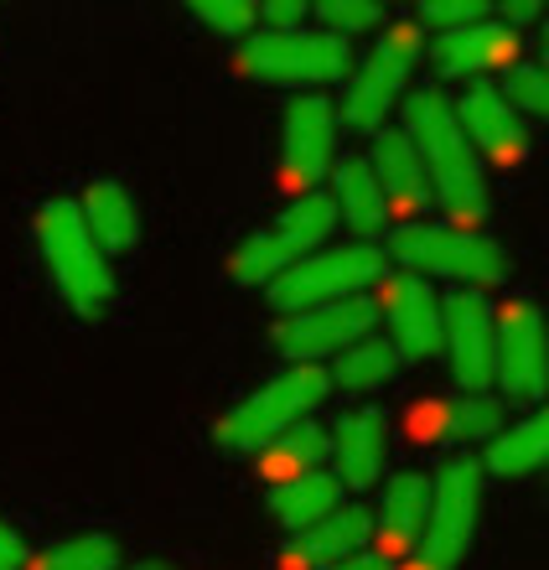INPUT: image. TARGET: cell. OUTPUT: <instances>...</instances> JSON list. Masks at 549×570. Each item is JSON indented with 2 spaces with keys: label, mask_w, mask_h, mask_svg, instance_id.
Returning a JSON list of instances; mask_svg holds the SVG:
<instances>
[{
  "label": "cell",
  "mask_w": 549,
  "mask_h": 570,
  "mask_svg": "<svg viewBox=\"0 0 549 570\" xmlns=\"http://www.w3.org/2000/svg\"><path fill=\"white\" fill-rule=\"evenodd\" d=\"M404 140L415 146L420 166H425L431 203H441L457 224H477L488 213V181H482L477 150L467 146L457 109L441 89H415L404 99Z\"/></svg>",
  "instance_id": "6da1fadb"
},
{
  "label": "cell",
  "mask_w": 549,
  "mask_h": 570,
  "mask_svg": "<svg viewBox=\"0 0 549 570\" xmlns=\"http://www.w3.org/2000/svg\"><path fill=\"white\" fill-rule=\"evenodd\" d=\"M37 249H42L47 271L58 281L62 301L73 306V316L99 322V316L115 306V271H109L105 249L94 244L78 203L58 197V203H42V208H37Z\"/></svg>",
  "instance_id": "7a4b0ae2"
},
{
  "label": "cell",
  "mask_w": 549,
  "mask_h": 570,
  "mask_svg": "<svg viewBox=\"0 0 549 570\" xmlns=\"http://www.w3.org/2000/svg\"><path fill=\"white\" fill-rule=\"evenodd\" d=\"M327 394H332V379L322 363H291L285 374L259 384L249 400H238V405L213 425V441H218V451L249 456V451L269 446L275 435H285L291 425H301Z\"/></svg>",
  "instance_id": "3957f363"
},
{
  "label": "cell",
  "mask_w": 549,
  "mask_h": 570,
  "mask_svg": "<svg viewBox=\"0 0 549 570\" xmlns=\"http://www.w3.org/2000/svg\"><path fill=\"white\" fill-rule=\"evenodd\" d=\"M389 255L410 265V275L431 281V275H445V281H461L467 285H503L508 281V249L477 228H425V224H404L394 228L389 239Z\"/></svg>",
  "instance_id": "277c9868"
},
{
  "label": "cell",
  "mask_w": 549,
  "mask_h": 570,
  "mask_svg": "<svg viewBox=\"0 0 549 570\" xmlns=\"http://www.w3.org/2000/svg\"><path fill=\"white\" fill-rule=\"evenodd\" d=\"M332 228H337V208H332V197L327 193H301L296 203L275 218V224L259 228V234H249V239L228 255V275H234L238 285L281 281L296 259L316 255V249L332 239Z\"/></svg>",
  "instance_id": "5b68a950"
},
{
  "label": "cell",
  "mask_w": 549,
  "mask_h": 570,
  "mask_svg": "<svg viewBox=\"0 0 549 570\" xmlns=\"http://www.w3.org/2000/svg\"><path fill=\"white\" fill-rule=\"evenodd\" d=\"M384 275V249L379 244H337V249H316L296 259L281 281H269V306L281 316L316 312V306H337V301L363 296V285Z\"/></svg>",
  "instance_id": "8992f818"
},
{
  "label": "cell",
  "mask_w": 549,
  "mask_h": 570,
  "mask_svg": "<svg viewBox=\"0 0 549 570\" xmlns=\"http://www.w3.org/2000/svg\"><path fill=\"white\" fill-rule=\"evenodd\" d=\"M482 513V466L472 456H451L431 482V513L415 550V570H457L472 550Z\"/></svg>",
  "instance_id": "52a82bcc"
},
{
  "label": "cell",
  "mask_w": 549,
  "mask_h": 570,
  "mask_svg": "<svg viewBox=\"0 0 549 570\" xmlns=\"http://www.w3.org/2000/svg\"><path fill=\"white\" fill-rule=\"evenodd\" d=\"M238 73L259 78V83H337L347 73V42L327 31H259L234 52Z\"/></svg>",
  "instance_id": "ba28073f"
},
{
  "label": "cell",
  "mask_w": 549,
  "mask_h": 570,
  "mask_svg": "<svg viewBox=\"0 0 549 570\" xmlns=\"http://www.w3.org/2000/svg\"><path fill=\"white\" fill-rule=\"evenodd\" d=\"M425 58V42H420V27L400 21L379 37L369 58L357 62V73L347 78V94H342V120L353 130H384V115L394 109V99L404 94L415 62Z\"/></svg>",
  "instance_id": "9c48e42d"
},
{
  "label": "cell",
  "mask_w": 549,
  "mask_h": 570,
  "mask_svg": "<svg viewBox=\"0 0 549 570\" xmlns=\"http://www.w3.org/2000/svg\"><path fill=\"white\" fill-rule=\"evenodd\" d=\"M337 166V109L322 94H301L281 125V177L291 193H316V181Z\"/></svg>",
  "instance_id": "30bf717a"
},
{
  "label": "cell",
  "mask_w": 549,
  "mask_h": 570,
  "mask_svg": "<svg viewBox=\"0 0 549 570\" xmlns=\"http://www.w3.org/2000/svg\"><path fill=\"white\" fill-rule=\"evenodd\" d=\"M379 322V301L369 296H353V301H337V306H316V312H296V316H281L275 327V353L291 363H322V358H337L342 347L363 343Z\"/></svg>",
  "instance_id": "8fae6325"
},
{
  "label": "cell",
  "mask_w": 549,
  "mask_h": 570,
  "mask_svg": "<svg viewBox=\"0 0 549 570\" xmlns=\"http://www.w3.org/2000/svg\"><path fill=\"white\" fill-rule=\"evenodd\" d=\"M492 379L503 384L508 400L539 405L545 379H549V353H545V327H539L535 301H508V312L498 316V332H492Z\"/></svg>",
  "instance_id": "7c38bea8"
},
{
  "label": "cell",
  "mask_w": 549,
  "mask_h": 570,
  "mask_svg": "<svg viewBox=\"0 0 549 570\" xmlns=\"http://www.w3.org/2000/svg\"><path fill=\"white\" fill-rule=\"evenodd\" d=\"M492 332H498V316L477 291H457L451 301H441V353L451 358L461 394H488Z\"/></svg>",
  "instance_id": "4fadbf2b"
},
{
  "label": "cell",
  "mask_w": 549,
  "mask_h": 570,
  "mask_svg": "<svg viewBox=\"0 0 549 570\" xmlns=\"http://www.w3.org/2000/svg\"><path fill=\"white\" fill-rule=\"evenodd\" d=\"M379 312L389 316V347L394 358L410 363H431L441 353V296L431 291V281L420 275H394L384 285V306Z\"/></svg>",
  "instance_id": "5bb4252c"
},
{
  "label": "cell",
  "mask_w": 549,
  "mask_h": 570,
  "mask_svg": "<svg viewBox=\"0 0 549 570\" xmlns=\"http://www.w3.org/2000/svg\"><path fill=\"white\" fill-rule=\"evenodd\" d=\"M451 109H457V125L472 150H488L492 161H503V166L529 156V130H523V120L503 105V94L492 89V83H472V89L461 94V105H451Z\"/></svg>",
  "instance_id": "9a60e30c"
},
{
  "label": "cell",
  "mask_w": 549,
  "mask_h": 570,
  "mask_svg": "<svg viewBox=\"0 0 549 570\" xmlns=\"http://www.w3.org/2000/svg\"><path fill=\"white\" fill-rule=\"evenodd\" d=\"M508 58H519V37L503 21H472V27L441 31L431 47L435 73L445 78H482L492 68H508Z\"/></svg>",
  "instance_id": "2e32d148"
},
{
  "label": "cell",
  "mask_w": 549,
  "mask_h": 570,
  "mask_svg": "<svg viewBox=\"0 0 549 570\" xmlns=\"http://www.w3.org/2000/svg\"><path fill=\"white\" fill-rule=\"evenodd\" d=\"M327 451L337 456V482L347 488H373V482L384 478V456H389V421L379 410H353V415H342L327 435Z\"/></svg>",
  "instance_id": "e0dca14e"
},
{
  "label": "cell",
  "mask_w": 549,
  "mask_h": 570,
  "mask_svg": "<svg viewBox=\"0 0 549 570\" xmlns=\"http://www.w3.org/2000/svg\"><path fill=\"white\" fill-rule=\"evenodd\" d=\"M425 513H431V482L420 472H400L384 488V503L373 509V534H379V556H415L420 534H425Z\"/></svg>",
  "instance_id": "ac0fdd59"
},
{
  "label": "cell",
  "mask_w": 549,
  "mask_h": 570,
  "mask_svg": "<svg viewBox=\"0 0 549 570\" xmlns=\"http://www.w3.org/2000/svg\"><path fill=\"white\" fill-rule=\"evenodd\" d=\"M369 540H373V509L342 503L327 519H316L312 529H301L285 556H291V566H337V560L357 556Z\"/></svg>",
  "instance_id": "d6986e66"
},
{
  "label": "cell",
  "mask_w": 549,
  "mask_h": 570,
  "mask_svg": "<svg viewBox=\"0 0 549 570\" xmlns=\"http://www.w3.org/2000/svg\"><path fill=\"white\" fill-rule=\"evenodd\" d=\"M369 171L379 181V193H384V208H400V213L431 208V181H425V166H420L415 146L404 140V130H379Z\"/></svg>",
  "instance_id": "ffe728a7"
},
{
  "label": "cell",
  "mask_w": 549,
  "mask_h": 570,
  "mask_svg": "<svg viewBox=\"0 0 549 570\" xmlns=\"http://www.w3.org/2000/svg\"><path fill=\"white\" fill-rule=\"evenodd\" d=\"M327 197H332V208H337L342 224L357 234V244H373L389 228L384 193H379V181H373L363 156H342V161L332 166V193Z\"/></svg>",
  "instance_id": "44dd1931"
},
{
  "label": "cell",
  "mask_w": 549,
  "mask_h": 570,
  "mask_svg": "<svg viewBox=\"0 0 549 570\" xmlns=\"http://www.w3.org/2000/svg\"><path fill=\"white\" fill-rule=\"evenodd\" d=\"M265 509L275 524H285L291 534L312 529L316 519H327L332 509H342V482L332 472H301L291 482H269Z\"/></svg>",
  "instance_id": "7402d4cb"
},
{
  "label": "cell",
  "mask_w": 549,
  "mask_h": 570,
  "mask_svg": "<svg viewBox=\"0 0 549 570\" xmlns=\"http://www.w3.org/2000/svg\"><path fill=\"white\" fill-rule=\"evenodd\" d=\"M78 213H84V224H89L99 249H135V239H140V208H135V197L109 177L89 181Z\"/></svg>",
  "instance_id": "603a6c76"
},
{
  "label": "cell",
  "mask_w": 549,
  "mask_h": 570,
  "mask_svg": "<svg viewBox=\"0 0 549 570\" xmlns=\"http://www.w3.org/2000/svg\"><path fill=\"white\" fill-rule=\"evenodd\" d=\"M545 456H549V415L535 410L519 425H503V431L492 435L488 472H498V478H535L539 466H545Z\"/></svg>",
  "instance_id": "cb8c5ba5"
},
{
  "label": "cell",
  "mask_w": 549,
  "mask_h": 570,
  "mask_svg": "<svg viewBox=\"0 0 549 570\" xmlns=\"http://www.w3.org/2000/svg\"><path fill=\"white\" fill-rule=\"evenodd\" d=\"M254 456H259V478H269V482H291V478H301V472H322V456H327V425L301 421L285 435H275L269 446H259Z\"/></svg>",
  "instance_id": "d4e9b609"
},
{
  "label": "cell",
  "mask_w": 549,
  "mask_h": 570,
  "mask_svg": "<svg viewBox=\"0 0 549 570\" xmlns=\"http://www.w3.org/2000/svg\"><path fill=\"white\" fill-rule=\"evenodd\" d=\"M389 374H394V347H389L384 337H363V343L342 347L337 358H332V368H327L332 384H337V390H353V394L384 390Z\"/></svg>",
  "instance_id": "484cf974"
},
{
  "label": "cell",
  "mask_w": 549,
  "mask_h": 570,
  "mask_svg": "<svg viewBox=\"0 0 549 570\" xmlns=\"http://www.w3.org/2000/svg\"><path fill=\"white\" fill-rule=\"evenodd\" d=\"M508 425V405L498 394H457L451 405L435 415V431L431 435H445V441H488Z\"/></svg>",
  "instance_id": "4316f807"
},
{
  "label": "cell",
  "mask_w": 549,
  "mask_h": 570,
  "mask_svg": "<svg viewBox=\"0 0 549 570\" xmlns=\"http://www.w3.org/2000/svg\"><path fill=\"white\" fill-rule=\"evenodd\" d=\"M31 570H119V544L109 534H73V540L47 544L31 560Z\"/></svg>",
  "instance_id": "83f0119b"
},
{
  "label": "cell",
  "mask_w": 549,
  "mask_h": 570,
  "mask_svg": "<svg viewBox=\"0 0 549 570\" xmlns=\"http://www.w3.org/2000/svg\"><path fill=\"white\" fill-rule=\"evenodd\" d=\"M316 16H322V31H327V37L347 42V37H357V31L384 27L389 11L379 6V0H322V6H316Z\"/></svg>",
  "instance_id": "f1b7e54d"
},
{
  "label": "cell",
  "mask_w": 549,
  "mask_h": 570,
  "mask_svg": "<svg viewBox=\"0 0 549 570\" xmlns=\"http://www.w3.org/2000/svg\"><path fill=\"white\" fill-rule=\"evenodd\" d=\"M503 105L513 109V115H545L549 109V73L545 68H539V62H519V68H513V73L503 78Z\"/></svg>",
  "instance_id": "f546056e"
},
{
  "label": "cell",
  "mask_w": 549,
  "mask_h": 570,
  "mask_svg": "<svg viewBox=\"0 0 549 570\" xmlns=\"http://www.w3.org/2000/svg\"><path fill=\"white\" fill-rule=\"evenodd\" d=\"M193 16L197 27L218 31V37H244V31L259 27V6L254 0H197Z\"/></svg>",
  "instance_id": "4dcf8cb0"
},
{
  "label": "cell",
  "mask_w": 549,
  "mask_h": 570,
  "mask_svg": "<svg viewBox=\"0 0 549 570\" xmlns=\"http://www.w3.org/2000/svg\"><path fill=\"white\" fill-rule=\"evenodd\" d=\"M425 16V27H441V31H457V27H472L488 16V6H477V0H425L420 6Z\"/></svg>",
  "instance_id": "1f68e13d"
},
{
  "label": "cell",
  "mask_w": 549,
  "mask_h": 570,
  "mask_svg": "<svg viewBox=\"0 0 549 570\" xmlns=\"http://www.w3.org/2000/svg\"><path fill=\"white\" fill-rule=\"evenodd\" d=\"M306 6H301V0H265V6H259V21H265L269 31H301V21H306Z\"/></svg>",
  "instance_id": "d6a6232c"
},
{
  "label": "cell",
  "mask_w": 549,
  "mask_h": 570,
  "mask_svg": "<svg viewBox=\"0 0 549 570\" xmlns=\"http://www.w3.org/2000/svg\"><path fill=\"white\" fill-rule=\"evenodd\" d=\"M27 566V544L11 524H0V570H21Z\"/></svg>",
  "instance_id": "836d02e7"
},
{
  "label": "cell",
  "mask_w": 549,
  "mask_h": 570,
  "mask_svg": "<svg viewBox=\"0 0 549 570\" xmlns=\"http://www.w3.org/2000/svg\"><path fill=\"white\" fill-rule=\"evenodd\" d=\"M539 21V0H513V6H503V27L519 37L523 27H535Z\"/></svg>",
  "instance_id": "e575fe53"
},
{
  "label": "cell",
  "mask_w": 549,
  "mask_h": 570,
  "mask_svg": "<svg viewBox=\"0 0 549 570\" xmlns=\"http://www.w3.org/2000/svg\"><path fill=\"white\" fill-rule=\"evenodd\" d=\"M327 570H389V560L384 556H369V550H357V556L337 560V566H327Z\"/></svg>",
  "instance_id": "d590c367"
},
{
  "label": "cell",
  "mask_w": 549,
  "mask_h": 570,
  "mask_svg": "<svg viewBox=\"0 0 549 570\" xmlns=\"http://www.w3.org/2000/svg\"><path fill=\"white\" fill-rule=\"evenodd\" d=\"M119 570H171L166 560H135V566H119Z\"/></svg>",
  "instance_id": "8d00e7d4"
}]
</instances>
